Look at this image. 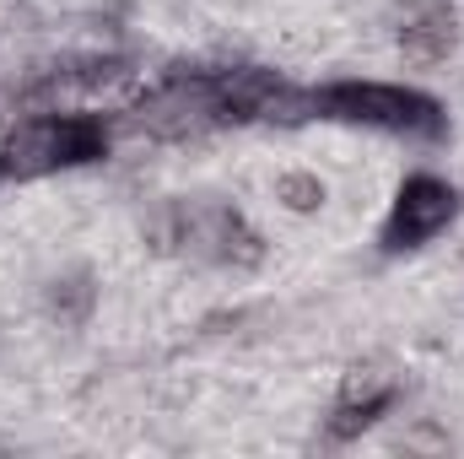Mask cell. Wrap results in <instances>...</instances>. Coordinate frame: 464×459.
Masks as SVG:
<instances>
[{"label": "cell", "instance_id": "cell-7", "mask_svg": "<svg viewBox=\"0 0 464 459\" xmlns=\"http://www.w3.org/2000/svg\"><path fill=\"white\" fill-rule=\"evenodd\" d=\"M459 44V16L449 0H405L400 5V49L416 65H438L449 60Z\"/></svg>", "mask_w": 464, "mask_h": 459}, {"label": "cell", "instance_id": "cell-1", "mask_svg": "<svg viewBox=\"0 0 464 459\" xmlns=\"http://www.w3.org/2000/svg\"><path fill=\"white\" fill-rule=\"evenodd\" d=\"M114 124L103 114H33L0 135V184H33L60 168L109 157Z\"/></svg>", "mask_w": 464, "mask_h": 459}, {"label": "cell", "instance_id": "cell-2", "mask_svg": "<svg viewBox=\"0 0 464 459\" xmlns=\"http://www.w3.org/2000/svg\"><path fill=\"white\" fill-rule=\"evenodd\" d=\"M319 119H341V124H367L383 135H411V141H443L449 114L438 98L416 93V87H389V82H330L314 93Z\"/></svg>", "mask_w": 464, "mask_h": 459}, {"label": "cell", "instance_id": "cell-8", "mask_svg": "<svg viewBox=\"0 0 464 459\" xmlns=\"http://www.w3.org/2000/svg\"><path fill=\"white\" fill-rule=\"evenodd\" d=\"M44 308H49V319H60V325H87L92 319V308H98V276L87 270V265H71V270H60L49 287H44Z\"/></svg>", "mask_w": 464, "mask_h": 459}, {"label": "cell", "instance_id": "cell-3", "mask_svg": "<svg viewBox=\"0 0 464 459\" xmlns=\"http://www.w3.org/2000/svg\"><path fill=\"white\" fill-rule=\"evenodd\" d=\"M217 124H227L217 71H179L130 109V130H140L151 141H195Z\"/></svg>", "mask_w": 464, "mask_h": 459}, {"label": "cell", "instance_id": "cell-4", "mask_svg": "<svg viewBox=\"0 0 464 459\" xmlns=\"http://www.w3.org/2000/svg\"><path fill=\"white\" fill-rule=\"evenodd\" d=\"M179 249L227 270H254L265 259V238L217 200H179Z\"/></svg>", "mask_w": 464, "mask_h": 459}, {"label": "cell", "instance_id": "cell-9", "mask_svg": "<svg viewBox=\"0 0 464 459\" xmlns=\"http://www.w3.org/2000/svg\"><path fill=\"white\" fill-rule=\"evenodd\" d=\"M324 179L319 173H281L276 179V200L286 206V211H297V217H308V211H319L324 206Z\"/></svg>", "mask_w": 464, "mask_h": 459}, {"label": "cell", "instance_id": "cell-6", "mask_svg": "<svg viewBox=\"0 0 464 459\" xmlns=\"http://www.w3.org/2000/svg\"><path fill=\"white\" fill-rule=\"evenodd\" d=\"M400 395V373L389 356H367V362H351L346 378H341V395H335V411H330V438L351 444L362 438Z\"/></svg>", "mask_w": 464, "mask_h": 459}, {"label": "cell", "instance_id": "cell-5", "mask_svg": "<svg viewBox=\"0 0 464 459\" xmlns=\"http://www.w3.org/2000/svg\"><path fill=\"white\" fill-rule=\"evenodd\" d=\"M454 217H459V190L438 173H411L394 195L389 222H383V254H405V249L432 243Z\"/></svg>", "mask_w": 464, "mask_h": 459}]
</instances>
